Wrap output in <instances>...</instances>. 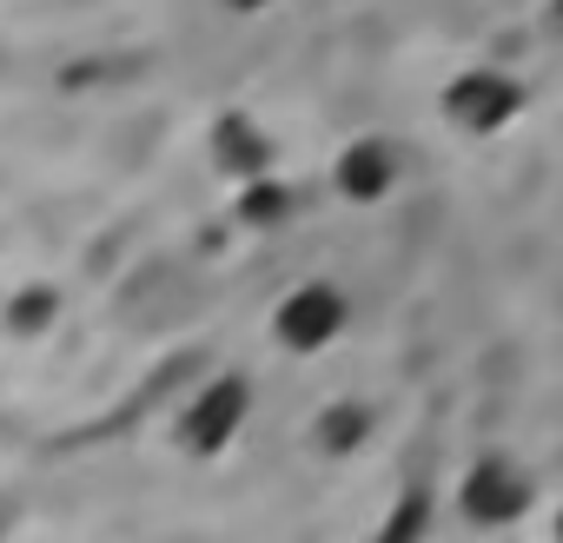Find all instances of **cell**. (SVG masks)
I'll return each mask as SVG.
<instances>
[{
    "instance_id": "obj_1",
    "label": "cell",
    "mask_w": 563,
    "mask_h": 543,
    "mask_svg": "<svg viewBox=\"0 0 563 543\" xmlns=\"http://www.w3.org/2000/svg\"><path fill=\"white\" fill-rule=\"evenodd\" d=\"M345 325H352V299H345V286H332V279H299L286 299L272 306V345L292 352V358L332 352V345L345 339Z\"/></svg>"
},
{
    "instance_id": "obj_2",
    "label": "cell",
    "mask_w": 563,
    "mask_h": 543,
    "mask_svg": "<svg viewBox=\"0 0 563 543\" xmlns=\"http://www.w3.org/2000/svg\"><path fill=\"white\" fill-rule=\"evenodd\" d=\"M438 113L451 133L464 140H497L517 113H523V87L504 74V67H464L444 93H438Z\"/></svg>"
},
{
    "instance_id": "obj_3",
    "label": "cell",
    "mask_w": 563,
    "mask_h": 543,
    "mask_svg": "<svg viewBox=\"0 0 563 543\" xmlns=\"http://www.w3.org/2000/svg\"><path fill=\"white\" fill-rule=\"evenodd\" d=\"M245 418H252V385H245L239 372H219V378H206V385L186 398V411H179V451H192V457H225V451L239 444Z\"/></svg>"
},
{
    "instance_id": "obj_4",
    "label": "cell",
    "mask_w": 563,
    "mask_h": 543,
    "mask_svg": "<svg viewBox=\"0 0 563 543\" xmlns=\"http://www.w3.org/2000/svg\"><path fill=\"white\" fill-rule=\"evenodd\" d=\"M530 470L523 464H510L504 451H490V457H477L471 470H464V484H457V503H464V517L471 523H484V530H504V523H517L523 510H530Z\"/></svg>"
},
{
    "instance_id": "obj_5",
    "label": "cell",
    "mask_w": 563,
    "mask_h": 543,
    "mask_svg": "<svg viewBox=\"0 0 563 543\" xmlns=\"http://www.w3.org/2000/svg\"><path fill=\"white\" fill-rule=\"evenodd\" d=\"M398 179H405V159H398V146L378 140V133H358V140H345V146L332 153V192H339L345 206H385V199L398 192Z\"/></svg>"
},
{
    "instance_id": "obj_6",
    "label": "cell",
    "mask_w": 563,
    "mask_h": 543,
    "mask_svg": "<svg viewBox=\"0 0 563 543\" xmlns=\"http://www.w3.org/2000/svg\"><path fill=\"white\" fill-rule=\"evenodd\" d=\"M206 153H212V166H219L232 186H245V179L272 173V140H265V126H258L252 113H219V120H212Z\"/></svg>"
},
{
    "instance_id": "obj_7",
    "label": "cell",
    "mask_w": 563,
    "mask_h": 543,
    "mask_svg": "<svg viewBox=\"0 0 563 543\" xmlns=\"http://www.w3.org/2000/svg\"><path fill=\"white\" fill-rule=\"evenodd\" d=\"M54 319H60V292L54 286H21L8 306H0V332H8V339H47L54 332Z\"/></svg>"
},
{
    "instance_id": "obj_8",
    "label": "cell",
    "mask_w": 563,
    "mask_h": 543,
    "mask_svg": "<svg viewBox=\"0 0 563 543\" xmlns=\"http://www.w3.org/2000/svg\"><path fill=\"white\" fill-rule=\"evenodd\" d=\"M239 219H245L252 232H278V225L292 219V186L278 179V173L245 179V186H239Z\"/></svg>"
},
{
    "instance_id": "obj_9",
    "label": "cell",
    "mask_w": 563,
    "mask_h": 543,
    "mask_svg": "<svg viewBox=\"0 0 563 543\" xmlns=\"http://www.w3.org/2000/svg\"><path fill=\"white\" fill-rule=\"evenodd\" d=\"M312 437H319V451H358V437H365V411L358 405H332L319 424H312Z\"/></svg>"
},
{
    "instance_id": "obj_10",
    "label": "cell",
    "mask_w": 563,
    "mask_h": 543,
    "mask_svg": "<svg viewBox=\"0 0 563 543\" xmlns=\"http://www.w3.org/2000/svg\"><path fill=\"white\" fill-rule=\"evenodd\" d=\"M219 8H225V14H245V21H252V14H265V8H272V0H219Z\"/></svg>"
}]
</instances>
